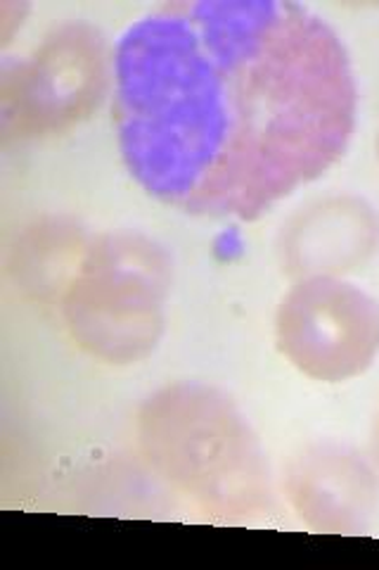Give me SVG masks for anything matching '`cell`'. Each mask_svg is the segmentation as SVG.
<instances>
[{"instance_id": "1", "label": "cell", "mask_w": 379, "mask_h": 570, "mask_svg": "<svg viewBox=\"0 0 379 570\" xmlns=\"http://www.w3.org/2000/svg\"><path fill=\"white\" fill-rule=\"evenodd\" d=\"M126 169L195 217L255 222L345 155L356 79L332 27L287 0H197L142 17L114 56Z\"/></svg>"}, {"instance_id": "2", "label": "cell", "mask_w": 379, "mask_h": 570, "mask_svg": "<svg viewBox=\"0 0 379 570\" xmlns=\"http://www.w3.org/2000/svg\"><path fill=\"white\" fill-rule=\"evenodd\" d=\"M276 331L280 352L306 376L347 381L379 350V305L349 283L311 276L282 299Z\"/></svg>"}, {"instance_id": "3", "label": "cell", "mask_w": 379, "mask_h": 570, "mask_svg": "<svg viewBox=\"0 0 379 570\" xmlns=\"http://www.w3.org/2000/svg\"><path fill=\"white\" fill-rule=\"evenodd\" d=\"M290 492L301 515L320 530H356L372 507V478L363 463L320 450L297 463Z\"/></svg>"}, {"instance_id": "4", "label": "cell", "mask_w": 379, "mask_h": 570, "mask_svg": "<svg viewBox=\"0 0 379 570\" xmlns=\"http://www.w3.org/2000/svg\"><path fill=\"white\" fill-rule=\"evenodd\" d=\"M377 243V222L358 200L325 203L292 230L287 262L297 274L345 272L363 262Z\"/></svg>"}, {"instance_id": "5", "label": "cell", "mask_w": 379, "mask_h": 570, "mask_svg": "<svg viewBox=\"0 0 379 570\" xmlns=\"http://www.w3.org/2000/svg\"><path fill=\"white\" fill-rule=\"evenodd\" d=\"M377 153H379V138H377Z\"/></svg>"}]
</instances>
